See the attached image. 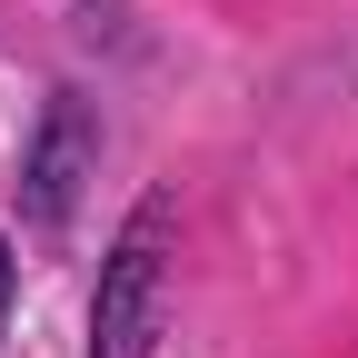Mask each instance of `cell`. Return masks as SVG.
Masks as SVG:
<instances>
[{
	"label": "cell",
	"mask_w": 358,
	"mask_h": 358,
	"mask_svg": "<svg viewBox=\"0 0 358 358\" xmlns=\"http://www.w3.org/2000/svg\"><path fill=\"white\" fill-rule=\"evenodd\" d=\"M169 329V199L150 189L120 219L100 259V299H90V358H150Z\"/></svg>",
	"instance_id": "1"
},
{
	"label": "cell",
	"mask_w": 358,
	"mask_h": 358,
	"mask_svg": "<svg viewBox=\"0 0 358 358\" xmlns=\"http://www.w3.org/2000/svg\"><path fill=\"white\" fill-rule=\"evenodd\" d=\"M100 169V120H90V100H60L40 110V140H30V159H20V199H30V219L40 229H70V199H80V179Z\"/></svg>",
	"instance_id": "2"
},
{
	"label": "cell",
	"mask_w": 358,
	"mask_h": 358,
	"mask_svg": "<svg viewBox=\"0 0 358 358\" xmlns=\"http://www.w3.org/2000/svg\"><path fill=\"white\" fill-rule=\"evenodd\" d=\"M10 299H20V259H10V239H0V329H10Z\"/></svg>",
	"instance_id": "3"
}]
</instances>
